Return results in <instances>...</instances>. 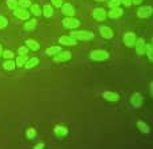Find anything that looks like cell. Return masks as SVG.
<instances>
[{
	"label": "cell",
	"mask_w": 153,
	"mask_h": 149,
	"mask_svg": "<svg viewBox=\"0 0 153 149\" xmlns=\"http://www.w3.org/2000/svg\"><path fill=\"white\" fill-rule=\"evenodd\" d=\"M69 36H72L76 40H92L95 37V35L89 31H75V32H71Z\"/></svg>",
	"instance_id": "1"
},
{
	"label": "cell",
	"mask_w": 153,
	"mask_h": 149,
	"mask_svg": "<svg viewBox=\"0 0 153 149\" xmlns=\"http://www.w3.org/2000/svg\"><path fill=\"white\" fill-rule=\"evenodd\" d=\"M109 57V53L104 49H96V51L91 52V59L95 60V61H102V60H107Z\"/></svg>",
	"instance_id": "2"
},
{
	"label": "cell",
	"mask_w": 153,
	"mask_h": 149,
	"mask_svg": "<svg viewBox=\"0 0 153 149\" xmlns=\"http://www.w3.org/2000/svg\"><path fill=\"white\" fill-rule=\"evenodd\" d=\"M63 25L65 28H68V30H75V28H77L80 25V21L77 19H75V17H65L63 20Z\"/></svg>",
	"instance_id": "3"
},
{
	"label": "cell",
	"mask_w": 153,
	"mask_h": 149,
	"mask_svg": "<svg viewBox=\"0 0 153 149\" xmlns=\"http://www.w3.org/2000/svg\"><path fill=\"white\" fill-rule=\"evenodd\" d=\"M72 59V53L68 51H61L60 53H57L56 56L53 57V61L56 63H63V61H68Z\"/></svg>",
	"instance_id": "4"
},
{
	"label": "cell",
	"mask_w": 153,
	"mask_h": 149,
	"mask_svg": "<svg viewBox=\"0 0 153 149\" xmlns=\"http://www.w3.org/2000/svg\"><path fill=\"white\" fill-rule=\"evenodd\" d=\"M13 15L16 17H19V19H22V20H28L29 19V12L25 10V8H22V7L15 8V10H13Z\"/></svg>",
	"instance_id": "5"
},
{
	"label": "cell",
	"mask_w": 153,
	"mask_h": 149,
	"mask_svg": "<svg viewBox=\"0 0 153 149\" xmlns=\"http://www.w3.org/2000/svg\"><path fill=\"white\" fill-rule=\"evenodd\" d=\"M136 35L133 32H126L124 35V44L126 47H134V43H136Z\"/></svg>",
	"instance_id": "6"
},
{
	"label": "cell",
	"mask_w": 153,
	"mask_h": 149,
	"mask_svg": "<svg viewBox=\"0 0 153 149\" xmlns=\"http://www.w3.org/2000/svg\"><path fill=\"white\" fill-rule=\"evenodd\" d=\"M145 42H144L143 37H139L136 39V43H134V48H136L137 55H144L145 53Z\"/></svg>",
	"instance_id": "7"
},
{
	"label": "cell",
	"mask_w": 153,
	"mask_h": 149,
	"mask_svg": "<svg viewBox=\"0 0 153 149\" xmlns=\"http://www.w3.org/2000/svg\"><path fill=\"white\" fill-rule=\"evenodd\" d=\"M105 17H107V12H105L104 8H95V11H93V19L97 20V21H104Z\"/></svg>",
	"instance_id": "8"
},
{
	"label": "cell",
	"mask_w": 153,
	"mask_h": 149,
	"mask_svg": "<svg viewBox=\"0 0 153 149\" xmlns=\"http://www.w3.org/2000/svg\"><path fill=\"white\" fill-rule=\"evenodd\" d=\"M59 43H61L63 45H68V47H73L77 44V40L73 39L72 36H61L59 39Z\"/></svg>",
	"instance_id": "9"
},
{
	"label": "cell",
	"mask_w": 153,
	"mask_h": 149,
	"mask_svg": "<svg viewBox=\"0 0 153 149\" xmlns=\"http://www.w3.org/2000/svg\"><path fill=\"white\" fill-rule=\"evenodd\" d=\"M100 35H101L104 39H112V37H113V31H112L108 25H101V27H100Z\"/></svg>",
	"instance_id": "10"
},
{
	"label": "cell",
	"mask_w": 153,
	"mask_h": 149,
	"mask_svg": "<svg viewBox=\"0 0 153 149\" xmlns=\"http://www.w3.org/2000/svg\"><path fill=\"white\" fill-rule=\"evenodd\" d=\"M61 12L67 17H73V15H75V8L71 4H63L61 5Z\"/></svg>",
	"instance_id": "11"
},
{
	"label": "cell",
	"mask_w": 153,
	"mask_h": 149,
	"mask_svg": "<svg viewBox=\"0 0 153 149\" xmlns=\"http://www.w3.org/2000/svg\"><path fill=\"white\" fill-rule=\"evenodd\" d=\"M152 15V7H141L139 11H137V16L141 17V19H145V17H149Z\"/></svg>",
	"instance_id": "12"
},
{
	"label": "cell",
	"mask_w": 153,
	"mask_h": 149,
	"mask_svg": "<svg viewBox=\"0 0 153 149\" xmlns=\"http://www.w3.org/2000/svg\"><path fill=\"white\" fill-rule=\"evenodd\" d=\"M123 13H124L123 8L116 7V8H111V11H109V13H108V16H109L111 19H119V17L123 16Z\"/></svg>",
	"instance_id": "13"
},
{
	"label": "cell",
	"mask_w": 153,
	"mask_h": 149,
	"mask_svg": "<svg viewBox=\"0 0 153 149\" xmlns=\"http://www.w3.org/2000/svg\"><path fill=\"white\" fill-rule=\"evenodd\" d=\"M102 97L107 101H117L120 99V96H119V93H116V92H109V90H107V92L102 93Z\"/></svg>",
	"instance_id": "14"
},
{
	"label": "cell",
	"mask_w": 153,
	"mask_h": 149,
	"mask_svg": "<svg viewBox=\"0 0 153 149\" xmlns=\"http://www.w3.org/2000/svg\"><path fill=\"white\" fill-rule=\"evenodd\" d=\"M131 104L133 105L134 108H139L141 104H143V96L140 93H134L133 96L131 97Z\"/></svg>",
	"instance_id": "15"
},
{
	"label": "cell",
	"mask_w": 153,
	"mask_h": 149,
	"mask_svg": "<svg viewBox=\"0 0 153 149\" xmlns=\"http://www.w3.org/2000/svg\"><path fill=\"white\" fill-rule=\"evenodd\" d=\"M60 52H61V47H59V45L49 47V48L45 49V53L48 55V56H56V55L60 53Z\"/></svg>",
	"instance_id": "16"
},
{
	"label": "cell",
	"mask_w": 153,
	"mask_h": 149,
	"mask_svg": "<svg viewBox=\"0 0 153 149\" xmlns=\"http://www.w3.org/2000/svg\"><path fill=\"white\" fill-rule=\"evenodd\" d=\"M25 43H27V48H28V49H32V51H39L40 44L36 42V40H33V39H28Z\"/></svg>",
	"instance_id": "17"
},
{
	"label": "cell",
	"mask_w": 153,
	"mask_h": 149,
	"mask_svg": "<svg viewBox=\"0 0 153 149\" xmlns=\"http://www.w3.org/2000/svg\"><path fill=\"white\" fill-rule=\"evenodd\" d=\"M67 133H68V129H67L65 127H61V125L55 127V134H56V136L64 137V136H67Z\"/></svg>",
	"instance_id": "18"
},
{
	"label": "cell",
	"mask_w": 153,
	"mask_h": 149,
	"mask_svg": "<svg viewBox=\"0 0 153 149\" xmlns=\"http://www.w3.org/2000/svg\"><path fill=\"white\" fill-rule=\"evenodd\" d=\"M37 64H39V59H37V57H32V59L27 60V63L24 64V68L31 69V68H33V67H36Z\"/></svg>",
	"instance_id": "19"
},
{
	"label": "cell",
	"mask_w": 153,
	"mask_h": 149,
	"mask_svg": "<svg viewBox=\"0 0 153 149\" xmlns=\"http://www.w3.org/2000/svg\"><path fill=\"white\" fill-rule=\"evenodd\" d=\"M42 13L45 17H51L52 15H53V8H52L49 4H45L43 7V10H42Z\"/></svg>",
	"instance_id": "20"
},
{
	"label": "cell",
	"mask_w": 153,
	"mask_h": 149,
	"mask_svg": "<svg viewBox=\"0 0 153 149\" xmlns=\"http://www.w3.org/2000/svg\"><path fill=\"white\" fill-rule=\"evenodd\" d=\"M28 57L27 56H17L16 61H15V65H17V68H20V67H24V64L27 63Z\"/></svg>",
	"instance_id": "21"
},
{
	"label": "cell",
	"mask_w": 153,
	"mask_h": 149,
	"mask_svg": "<svg viewBox=\"0 0 153 149\" xmlns=\"http://www.w3.org/2000/svg\"><path fill=\"white\" fill-rule=\"evenodd\" d=\"M31 12L33 13L35 16H40L42 15V8H40V5L39 4H31Z\"/></svg>",
	"instance_id": "22"
},
{
	"label": "cell",
	"mask_w": 153,
	"mask_h": 149,
	"mask_svg": "<svg viewBox=\"0 0 153 149\" xmlns=\"http://www.w3.org/2000/svg\"><path fill=\"white\" fill-rule=\"evenodd\" d=\"M3 67H4V69H7V71H13V69L16 68L15 61H12V60H5L4 64H3Z\"/></svg>",
	"instance_id": "23"
},
{
	"label": "cell",
	"mask_w": 153,
	"mask_h": 149,
	"mask_svg": "<svg viewBox=\"0 0 153 149\" xmlns=\"http://www.w3.org/2000/svg\"><path fill=\"white\" fill-rule=\"evenodd\" d=\"M36 24H37V21H36L35 19L28 20V21L24 24V30H27V31H32L35 27H36Z\"/></svg>",
	"instance_id": "24"
},
{
	"label": "cell",
	"mask_w": 153,
	"mask_h": 149,
	"mask_svg": "<svg viewBox=\"0 0 153 149\" xmlns=\"http://www.w3.org/2000/svg\"><path fill=\"white\" fill-rule=\"evenodd\" d=\"M145 53H146V56H148V59L152 61L153 60V45L152 44L145 45Z\"/></svg>",
	"instance_id": "25"
},
{
	"label": "cell",
	"mask_w": 153,
	"mask_h": 149,
	"mask_svg": "<svg viewBox=\"0 0 153 149\" xmlns=\"http://www.w3.org/2000/svg\"><path fill=\"white\" fill-rule=\"evenodd\" d=\"M137 128H139L143 133H148L149 132V127L144 121H139V122H137Z\"/></svg>",
	"instance_id": "26"
},
{
	"label": "cell",
	"mask_w": 153,
	"mask_h": 149,
	"mask_svg": "<svg viewBox=\"0 0 153 149\" xmlns=\"http://www.w3.org/2000/svg\"><path fill=\"white\" fill-rule=\"evenodd\" d=\"M17 3H19V5L22 8H28V7H31V4H32L31 0H19Z\"/></svg>",
	"instance_id": "27"
},
{
	"label": "cell",
	"mask_w": 153,
	"mask_h": 149,
	"mask_svg": "<svg viewBox=\"0 0 153 149\" xmlns=\"http://www.w3.org/2000/svg\"><path fill=\"white\" fill-rule=\"evenodd\" d=\"M120 0H109L108 1V7L109 8H116V7H120Z\"/></svg>",
	"instance_id": "28"
},
{
	"label": "cell",
	"mask_w": 153,
	"mask_h": 149,
	"mask_svg": "<svg viewBox=\"0 0 153 149\" xmlns=\"http://www.w3.org/2000/svg\"><path fill=\"white\" fill-rule=\"evenodd\" d=\"M1 56L4 57L5 60H11V59L13 57V52H12V51H4V52L1 53Z\"/></svg>",
	"instance_id": "29"
},
{
	"label": "cell",
	"mask_w": 153,
	"mask_h": 149,
	"mask_svg": "<svg viewBox=\"0 0 153 149\" xmlns=\"http://www.w3.org/2000/svg\"><path fill=\"white\" fill-rule=\"evenodd\" d=\"M7 5L10 10H15L17 8V0H7Z\"/></svg>",
	"instance_id": "30"
},
{
	"label": "cell",
	"mask_w": 153,
	"mask_h": 149,
	"mask_svg": "<svg viewBox=\"0 0 153 149\" xmlns=\"http://www.w3.org/2000/svg\"><path fill=\"white\" fill-rule=\"evenodd\" d=\"M17 53H19V56H27L28 48L27 47H20V48L17 49Z\"/></svg>",
	"instance_id": "31"
},
{
	"label": "cell",
	"mask_w": 153,
	"mask_h": 149,
	"mask_svg": "<svg viewBox=\"0 0 153 149\" xmlns=\"http://www.w3.org/2000/svg\"><path fill=\"white\" fill-rule=\"evenodd\" d=\"M8 25V20L5 19L4 16L0 15V30H3V28H5Z\"/></svg>",
	"instance_id": "32"
},
{
	"label": "cell",
	"mask_w": 153,
	"mask_h": 149,
	"mask_svg": "<svg viewBox=\"0 0 153 149\" xmlns=\"http://www.w3.org/2000/svg\"><path fill=\"white\" fill-rule=\"evenodd\" d=\"M35 136H36V130H35V129H32V128H29V129L27 130V137H28L29 140H32Z\"/></svg>",
	"instance_id": "33"
},
{
	"label": "cell",
	"mask_w": 153,
	"mask_h": 149,
	"mask_svg": "<svg viewBox=\"0 0 153 149\" xmlns=\"http://www.w3.org/2000/svg\"><path fill=\"white\" fill-rule=\"evenodd\" d=\"M52 4H53L55 7H59V8H60L61 5H63V0H52Z\"/></svg>",
	"instance_id": "34"
},
{
	"label": "cell",
	"mask_w": 153,
	"mask_h": 149,
	"mask_svg": "<svg viewBox=\"0 0 153 149\" xmlns=\"http://www.w3.org/2000/svg\"><path fill=\"white\" fill-rule=\"evenodd\" d=\"M120 3H121V4H124L125 7H131V5H132V0H120Z\"/></svg>",
	"instance_id": "35"
},
{
	"label": "cell",
	"mask_w": 153,
	"mask_h": 149,
	"mask_svg": "<svg viewBox=\"0 0 153 149\" xmlns=\"http://www.w3.org/2000/svg\"><path fill=\"white\" fill-rule=\"evenodd\" d=\"M33 149H44V144H43V142H40V144L35 145V148H33Z\"/></svg>",
	"instance_id": "36"
},
{
	"label": "cell",
	"mask_w": 153,
	"mask_h": 149,
	"mask_svg": "<svg viewBox=\"0 0 153 149\" xmlns=\"http://www.w3.org/2000/svg\"><path fill=\"white\" fill-rule=\"evenodd\" d=\"M143 0H132V4H140Z\"/></svg>",
	"instance_id": "37"
},
{
	"label": "cell",
	"mask_w": 153,
	"mask_h": 149,
	"mask_svg": "<svg viewBox=\"0 0 153 149\" xmlns=\"http://www.w3.org/2000/svg\"><path fill=\"white\" fill-rule=\"evenodd\" d=\"M1 53H3V49H1V45H0V56H1Z\"/></svg>",
	"instance_id": "38"
},
{
	"label": "cell",
	"mask_w": 153,
	"mask_h": 149,
	"mask_svg": "<svg viewBox=\"0 0 153 149\" xmlns=\"http://www.w3.org/2000/svg\"><path fill=\"white\" fill-rule=\"evenodd\" d=\"M96 1H102V0H96Z\"/></svg>",
	"instance_id": "39"
}]
</instances>
